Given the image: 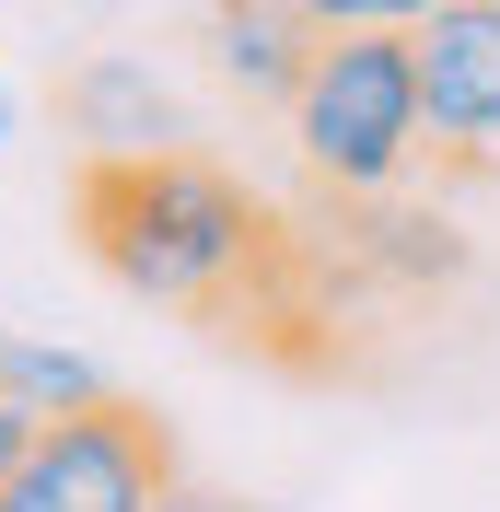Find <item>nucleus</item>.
<instances>
[{
    "label": "nucleus",
    "instance_id": "nucleus-1",
    "mask_svg": "<svg viewBox=\"0 0 500 512\" xmlns=\"http://www.w3.org/2000/svg\"><path fill=\"white\" fill-rule=\"evenodd\" d=\"M82 245L105 256V280H128L140 303L221 326V338H280L314 326V268L303 233L198 152H94L82 163Z\"/></svg>",
    "mask_w": 500,
    "mask_h": 512
},
{
    "label": "nucleus",
    "instance_id": "nucleus-2",
    "mask_svg": "<svg viewBox=\"0 0 500 512\" xmlns=\"http://www.w3.org/2000/svg\"><path fill=\"white\" fill-rule=\"evenodd\" d=\"M291 140L338 198H384L407 187V163L431 152L419 117V35H326L291 94Z\"/></svg>",
    "mask_w": 500,
    "mask_h": 512
},
{
    "label": "nucleus",
    "instance_id": "nucleus-3",
    "mask_svg": "<svg viewBox=\"0 0 500 512\" xmlns=\"http://www.w3.org/2000/svg\"><path fill=\"white\" fill-rule=\"evenodd\" d=\"M175 478H187L175 466V431L140 396H105V408L47 419L24 443V466L0 478V512H152Z\"/></svg>",
    "mask_w": 500,
    "mask_h": 512
},
{
    "label": "nucleus",
    "instance_id": "nucleus-4",
    "mask_svg": "<svg viewBox=\"0 0 500 512\" xmlns=\"http://www.w3.org/2000/svg\"><path fill=\"white\" fill-rule=\"evenodd\" d=\"M419 117L431 152L500 163V0H454L419 24Z\"/></svg>",
    "mask_w": 500,
    "mask_h": 512
},
{
    "label": "nucleus",
    "instance_id": "nucleus-5",
    "mask_svg": "<svg viewBox=\"0 0 500 512\" xmlns=\"http://www.w3.org/2000/svg\"><path fill=\"white\" fill-rule=\"evenodd\" d=\"M70 117L94 152H187V105L163 94L140 59H82L70 70Z\"/></svg>",
    "mask_w": 500,
    "mask_h": 512
},
{
    "label": "nucleus",
    "instance_id": "nucleus-6",
    "mask_svg": "<svg viewBox=\"0 0 500 512\" xmlns=\"http://www.w3.org/2000/svg\"><path fill=\"white\" fill-rule=\"evenodd\" d=\"M210 47H221V82H245V94H303V70L326 35L291 12V0H256V12H210Z\"/></svg>",
    "mask_w": 500,
    "mask_h": 512
},
{
    "label": "nucleus",
    "instance_id": "nucleus-7",
    "mask_svg": "<svg viewBox=\"0 0 500 512\" xmlns=\"http://www.w3.org/2000/svg\"><path fill=\"white\" fill-rule=\"evenodd\" d=\"M0 396H12L24 419H82V408H105L117 384H105L82 350H47V338H0Z\"/></svg>",
    "mask_w": 500,
    "mask_h": 512
},
{
    "label": "nucleus",
    "instance_id": "nucleus-8",
    "mask_svg": "<svg viewBox=\"0 0 500 512\" xmlns=\"http://www.w3.org/2000/svg\"><path fill=\"white\" fill-rule=\"evenodd\" d=\"M314 35H419L431 12H454V0H291Z\"/></svg>",
    "mask_w": 500,
    "mask_h": 512
},
{
    "label": "nucleus",
    "instance_id": "nucleus-9",
    "mask_svg": "<svg viewBox=\"0 0 500 512\" xmlns=\"http://www.w3.org/2000/svg\"><path fill=\"white\" fill-rule=\"evenodd\" d=\"M152 512H256V501H233V489H198V478H175Z\"/></svg>",
    "mask_w": 500,
    "mask_h": 512
},
{
    "label": "nucleus",
    "instance_id": "nucleus-10",
    "mask_svg": "<svg viewBox=\"0 0 500 512\" xmlns=\"http://www.w3.org/2000/svg\"><path fill=\"white\" fill-rule=\"evenodd\" d=\"M35 431H47V419H24V408H12V396H0V478L24 466V443H35Z\"/></svg>",
    "mask_w": 500,
    "mask_h": 512
},
{
    "label": "nucleus",
    "instance_id": "nucleus-11",
    "mask_svg": "<svg viewBox=\"0 0 500 512\" xmlns=\"http://www.w3.org/2000/svg\"><path fill=\"white\" fill-rule=\"evenodd\" d=\"M0 140H12V82H0Z\"/></svg>",
    "mask_w": 500,
    "mask_h": 512
},
{
    "label": "nucleus",
    "instance_id": "nucleus-12",
    "mask_svg": "<svg viewBox=\"0 0 500 512\" xmlns=\"http://www.w3.org/2000/svg\"><path fill=\"white\" fill-rule=\"evenodd\" d=\"M198 12H256V0H198Z\"/></svg>",
    "mask_w": 500,
    "mask_h": 512
}]
</instances>
